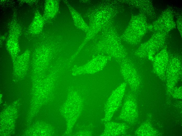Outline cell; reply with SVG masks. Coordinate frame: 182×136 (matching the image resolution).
<instances>
[{
	"instance_id": "obj_2",
	"label": "cell",
	"mask_w": 182,
	"mask_h": 136,
	"mask_svg": "<svg viewBox=\"0 0 182 136\" xmlns=\"http://www.w3.org/2000/svg\"><path fill=\"white\" fill-rule=\"evenodd\" d=\"M119 64L121 73L126 81L133 89H136L139 85V79L133 65L126 59Z\"/></svg>"
},
{
	"instance_id": "obj_5",
	"label": "cell",
	"mask_w": 182,
	"mask_h": 136,
	"mask_svg": "<svg viewBox=\"0 0 182 136\" xmlns=\"http://www.w3.org/2000/svg\"><path fill=\"white\" fill-rule=\"evenodd\" d=\"M65 2L69 9L75 26L79 29L87 31L88 28L81 15L67 1H65Z\"/></svg>"
},
{
	"instance_id": "obj_1",
	"label": "cell",
	"mask_w": 182,
	"mask_h": 136,
	"mask_svg": "<svg viewBox=\"0 0 182 136\" xmlns=\"http://www.w3.org/2000/svg\"><path fill=\"white\" fill-rule=\"evenodd\" d=\"M126 84L123 83L112 93L105 107V115L104 121L108 122L115 111L120 106L125 92Z\"/></svg>"
},
{
	"instance_id": "obj_3",
	"label": "cell",
	"mask_w": 182,
	"mask_h": 136,
	"mask_svg": "<svg viewBox=\"0 0 182 136\" xmlns=\"http://www.w3.org/2000/svg\"><path fill=\"white\" fill-rule=\"evenodd\" d=\"M110 58L107 56L96 57L81 68L82 72L92 73L101 70L105 66Z\"/></svg>"
},
{
	"instance_id": "obj_4",
	"label": "cell",
	"mask_w": 182,
	"mask_h": 136,
	"mask_svg": "<svg viewBox=\"0 0 182 136\" xmlns=\"http://www.w3.org/2000/svg\"><path fill=\"white\" fill-rule=\"evenodd\" d=\"M123 124L115 122H109L105 125L103 135L115 136L120 135L125 130Z\"/></svg>"
}]
</instances>
